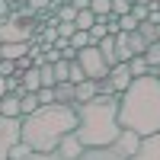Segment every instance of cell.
<instances>
[{"label": "cell", "mask_w": 160, "mask_h": 160, "mask_svg": "<svg viewBox=\"0 0 160 160\" xmlns=\"http://www.w3.org/2000/svg\"><path fill=\"white\" fill-rule=\"evenodd\" d=\"M118 125L138 135L160 128V77L154 71L131 77V83L118 93Z\"/></svg>", "instance_id": "obj_1"}, {"label": "cell", "mask_w": 160, "mask_h": 160, "mask_svg": "<svg viewBox=\"0 0 160 160\" xmlns=\"http://www.w3.org/2000/svg\"><path fill=\"white\" fill-rule=\"evenodd\" d=\"M77 128V109L68 102H48V106H38L35 112L22 115V128H19V138L29 144L32 151L38 154H51L55 144L68 135V131Z\"/></svg>", "instance_id": "obj_2"}, {"label": "cell", "mask_w": 160, "mask_h": 160, "mask_svg": "<svg viewBox=\"0 0 160 160\" xmlns=\"http://www.w3.org/2000/svg\"><path fill=\"white\" fill-rule=\"evenodd\" d=\"M77 109V128L74 135L80 138L83 148H102L118 138V93H96L87 102H74Z\"/></svg>", "instance_id": "obj_3"}, {"label": "cell", "mask_w": 160, "mask_h": 160, "mask_svg": "<svg viewBox=\"0 0 160 160\" xmlns=\"http://www.w3.org/2000/svg\"><path fill=\"white\" fill-rule=\"evenodd\" d=\"M77 61H80V68H83V74L90 80H99V77L109 74V61L102 58V51L96 45H83V48L77 51Z\"/></svg>", "instance_id": "obj_4"}, {"label": "cell", "mask_w": 160, "mask_h": 160, "mask_svg": "<svg viewBox=\"0 0 160 160\" xmlns=\"http://www.w3.org/2000/svg\"><path fill=\"white\" fill-rule=\"evenodd\" d=\"M22 115H0V160L10 157V148L19 141Z\"/></svg>", "instance_id": "obj_5"}, {"label": "cell", "mask_w": 160, "mask_h": 160, "mask_svg": "<svg viewBox=\"0 0 160 160\" xmlns=\"http://www.w3.org/2000/svg\"><path fill=\"white\" fill-rule=\"evenodd\" d=\"M35 32H32V26H26V19H16V16H10L0 22V42H29Z\"/></svg>", "instance_id": "obj_6"}, {"label": "cell", "mask_w": 160, "mask_h": 160, "mask_svg": "<svg viewBox=\"0 0 160 160\" xmlns=\"http://www.w3.org/2000/svg\"><path fill=\"white\" fill-rule=\"evenodd\" d=\"M51 157H61V160H77V157H83V144H80V138L74 135V131H68V135H64V138L55 144Z\"/></svg>", "instance_id": "obj_7"}, {"label": "cell", "mask_w": 160, "mask_h": 160, "mask_svg": "<svg viewBox=\"0 0 160 160\" xmlns=\"http://www.w3.org/2000/svg\"><path fill=\"white\" fill-rule=\"evenodd\" d=\"M138 160H160V128L151 131V135H141V144H138Z\"/></svg>", "instance_id": "obj_8"}, {"label": "cell", "mask_w": 160, "mask_h": 160, "mask_svg": "<svg viewBox=\"0 0 160 160\" xmlns=\"http://www.w3.org/2000/svg\"><path fill=\"white\" fill-rule=\"evenodd\" d=\"M106 80L112 83V93H122L128 83H131V68H128V61H118L109 68V74H106Z\"/></svg>", "instance_id": "obj_9"}, {"label": "cell", "mask_w": 160, "mask_h": 160, "mask_svg": "<svg viewBox=\"0 0 160 160\" xmlns=\"http://www.w3.org/2000/svg\"><path fill=\"white\" fill-rule=\"evenodd\" d=\"M55 102L74 106L77 102V83H71V80H58V83H55Z\"/></svg>", "instance_id": "obj_10"}, {"label": "cell", "mask_w": 160, "mask_h": 160, "mask_svg": "<svg viewBox=\"0 0 160 160\" xmlns=\"http://www.w3.org/2000/svg\"><path fill=\"white\" fill-rule=\"evenodd\" d=\"M19 83H22L26 93H35L38 87H42V77H38V68H35V64H32V68H26V71H19Z\"/></svg>", "instance_id": "obj_11"}, {"label": "cell", "mask_w": 160, "mask_h": 160, "mask_svg": "<svg viewBox=\"0 0 160 160\" xmlns=\"http://www.w3.org/2000/svg\"><path fill=\"white\" fill-rule=\"evenodd\" d=\"M96 48L102 51V58L109 61V68H112V64H118V58H115V32H109V35H102L99 42H96Z\"/></svg>", "instance_id": "obj_12"}, {"label": "cell", "mask_w": 160, "mask_h": 160, "mask_svg": "<svg viewBox=\"0 0 160 160\" xmlns=\"http://www.w3.org/2000/svg\"><path fill=\"white\" fill-rule=\"evenodd\" d=\"M0 115H22V109H19V96H16V93L0 96Z\"/></svg>", "instance_id": "obj_13"}, {"label": "cell", "mask_w": 160, "mask_h": 160, "mask_svg": "<svg viewBox=\"0 0 160 160\" xmlns=\"http://www.w3.org/2000/svg\"><path fill=\"white\" fill-rule=\"evenodd\" d=\"M96 93H99V87H96V80H80V83H77V102H87V99H93V96H96Z\"/></svg>", "instance_id": "obj_14"}, {"label": "cell", "mask_w": 160, "mask_h": 160, "mask_svg": "<svg viewBox=\"0 0 160 160\" xmlns=\"http://www.w3.org/2000/svg\"><path fill=\"white\" fill-rule=\"evenodd\" d=\"M115 58H118V61H128V58H131V45H128V32H122V29L115 32Z\"/></svg>", "instance_id": "obj_15"}, {"label": "cell", "mask_w": 160, "mask_h": 160, "mask_svg": "<svg viewBox=\"0 0 160 160\" xmlns=\"http://www.w3.org/2000/svg\"><path fill=\"white\" fill-rule=\"evenodd\" d=\"M93 22H96V13H93L90 7H83V10H77V16H74V26H77V29H90Z\"/></svg>", "instance_id": "obj_16"}, {"label": "cell", "mask_w": 160, "mask_h": 160, "mask_svg": "<svg viewBox=\"0 0 160 160\" xmlns=\"http://www.w3.org/2000/svg\"><path fill=\"white\" fill-rule=\"evenodd\" d=\"M128 68H131V77H141V74L151 71V64H148L144 55H131V58H128Z\"/></svg>", "instance_id": "obj_17"}, {"label": "cell", "mask_w": 160, "mask_h": 160, "mask_svg": "<svg viewBox=\"0 0 160 160\" xmlns=\"http://www.w3.org/2000/svg\"><path fill=\"white\" fill-rule=\"evenodd\" d=\"M29 157H32V148H29V144L19 138V141L10 148V157H7V160H29Z\"/></svg>", "instance_id": "obj_18"}, {"label": "cell", "mask_w": 160, "mask_h": 160, "mask_svg": "<svg viewBox=\"0 0 160 160\" xmlns=\"http://www.w3.org/2000/svg\"><path fill=\"white\" fill-rule=\"evenodd\" d=\"M128 45H131V55H144V48H148L151 42H148V38H144V35L135 29V32H128Z\"/></svg>", "instance_id": "obj_19"}, {"label": "cell", "mask_w": 160, "mask_h": 160, "mask_svg": "<svg viewBox=\"0 0 160 160\" xmlns=\"http://www.w3.org/2000/svg\"><path fill=\"white\" fill-rule=\"evenodd\" d=\"M38 106H42V102H38V96H35V93H22V96H19V109H22V115L35 112Z\"/></svg>", "instance_id": "obj_20"}, {"label": "cell", "mask_w": 160, "mask_h": 160, "mask_svg": "<svg viewBox=\"0 0 160 160\" xmlns=\"http://www.w3.org/2000/svg\"><path fill=\"white\" fill-rule=\"evenodd\" d=\"M144 58H148L151 71H154V68H160V42H151L148 48H144Z\"/></svg>", "instance_id": "obj_21"}, {"label": "cell", "mask_w": 160, "mask_h": 160, "mask_svg": "<svg viewBox=\"0 0 160 160\" xmlns=\"http://www.w3.org/2000/svg\"><path fill=\"white\" fill-rule=\"evenodd\" d=\"M90 10L93 13H96V16H109V13H112V0H90Z\"/></svg>", "instance_id": "obj_22"}, {"label": "cell", "mask_w": 160, "mask_h": 160, "mask_svg": "<svg viewBox=\"0 0 160 160\" xmlns=\"http://www.w3.org/2000/svg\"><path fill=\"white\" fill-rule=\"evenodd\" d=\"M68 80H71V83H80V80H87V74H83V68H80V61H77V58H71V68H68Z\"/></svg>", "instance_id": "obj_23"}, {"label": "cell", "mask_w": 160, "mask_h": 160, "mask_svg": "<svg viewBox=\"0 0 160 160\" xmlns=\"http://www.w3.org/2000/svg\"><path fill=\"white\" fill-rule=\"evenodd\" d=\"M71 45H74L77 51L83 48V45H93V42H90V32H87V29H77V32L71 35Z\"/></svg>", "instance_id": "obj_24"}, {"label": "cell", "mask_w": 160, "mask_h": 160, "mask_svg": "<svg viewBox=\"0 0 160 160\" xmlns=\"http://www.w3.org/2000/svg\"><path fill=\"white\" fill-rule=\"evenodd\" d=\"M118 29H122V32H135L138 29V19L131 16V13H122V16H118Z\"/></svg>", "instance_id": "obj_25"}, {"label": "cell", "mask_w": 160, "mask_h": 160, "mask_svg": "<svg viewBox=\"0 0 160 160\" xmlns=\"http://www.w3.org/2000/svg\"><path fill=\"white\" fill-rule=\"evenodd\" d=\"M35 96H38V102H42V106L55 102V87H38V90H35Z\"/></svg>", "instance_id": "obj_26"}, {"label": "cell", "mask_w": 160, "mask_h": 160, "mask_svg": "<svg viewBox=\"0 0 160 160\" xmlns=\"http://www.w3.org/2000/svg\"><path fill=\"white\" fill-rule=\"evenodd\" d=\"M35 13H42V10H51V0H26Z\"/></svg>", "instance_id": "obj_27"}, {"label": "cell", "mask_w": 160, "mask_h": 160, "mask_svg": "<svg viewBox=\"0 0 160 160\" xmlns=\"http://www.w3.org/2000/svg\"><path fill=\"white\" fill-rule=\"evenodd\" d=\"M154 74H157V77H160V68H154Z\"/></svg>", "instance_id": "obj_28"}, {"label": "cell", "mask_w": 160, "mask_h": 160, "mask_svg": "<svg viewBox=\"0 0 160 160\" xmlns=\"http://www.w3.org/2000/svg\"><path fill=\"white\" fill-rule=\"evenodd\" d=\"M148 3H157V0H148Z\"/></svg>", "instance_id": "obj_29"}]
</instances>
